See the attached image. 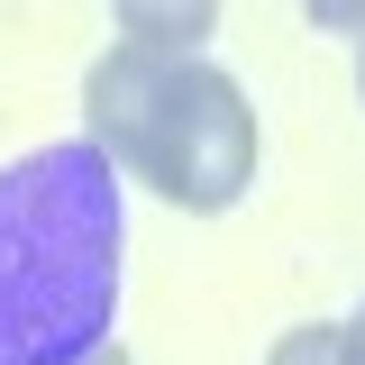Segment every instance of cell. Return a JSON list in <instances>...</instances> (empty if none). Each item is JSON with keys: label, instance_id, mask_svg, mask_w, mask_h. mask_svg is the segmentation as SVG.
I'll return each instance as SVG.
<instances>
[{"label": "cell", "instance_id": "obj_5", "mask_svg": "<svg viewBox=\"0 0 365 365\" xmlns=\"http://www.w3.org/2000/svg\"><path fill=\"white\" fill-rule=\"evenodd\" d=\"M311 9V28H329V37H356L365 28V0H302Z\"/></svg>", "mask_w": 365, "mask_h": 365}, {"label": "cell", "instance_id": "obj_2", "mask_svg": "<svg viewBox=\"0 0 365 365\" xmlns=\"http://www.w3.org/2000/svg\"><path fill=\"white\" fill-rule=\"evenodd\" d=\"M83 137L119 165V182H146L155 201H174L192 220L237 210V192L256 182V155H265L256 101L237 91L228 64L137 37H119L83 73Z\"/></svg>", "mask_w": 365, "mask_h": 365}, {"label": "cell", "instance_id": "obj_6", "mask_svg": "<svg viewBox=\"0 0 365 365\" xmlns=\"http://www.w3.org/2000/svg\"><path fill=\"white\" fill-rule=\"evenodd\" d=\"M338 338H347V365H365V302H356V319H338Z\"/></svg>", "mask_w": 365, "mask_h": 365}, {"label": "cell", "instance_id": "obj_7", "mask_svg": "<svg viewBox=\"0 0 365 365\" xmlns=\"http://www.w3.org/2000/svg\"><path fill=\"white\" fill-rule=\"evenodd\" d=\"M83 365H137V356H128V347H119V338H110V347H91Z\"/></svg>", "mask_w": 365, "mask_h": 365}, {"label": "cell", "instance_id": "obj_3", "mask_svg": "<svg viewBox=\"0 0 365 365\" xmlns=\"http://www.w3.org/2000/svg\"><path fill=\"white\" fill-rule=\"evenodd\" d=\"M110 19H119V37H137V46H182V55H201V37L220 28V0H110Z\"/></svg>", "mask_w": 365, "mask_h": 365}, {"label": "cell", "instance_id": "obj_4", "mask_svg": "<svg viewBox=\"0 0 365 365\" xmlns=\"http://www.w3.org/2000/svg\"><path fill=\"white\" fill-rule=\"evenodd\" d=\"M265 365H347V338H338L329 319H302V329H283V338H274Z\"/></svg>", "mask_w": 365, "mask_h": 365}, {"label": "cell", "instance_id": "obj_8", "mask_svg": "<svg viewBox=\"0 0 365 365\" xmlns=\"http://www.w3.org/2000/svg\"><path fill=\"white\" fill-rule=\"evenodd\" d=\"M356 91H365V28H356Z\"/></svg>", "mask_w": 365, "mask_h": 365}, {"label": "cell", "instance_id": "obj_1", "mask_svg": "<svg viewBox=\"0 0 365 365\" xmlns=\"http://www.w3.org/2000/svg\"><path fill=\"white\" fill-rule=\"evenodd\" d=\"M119 165L64 137L0 165V365H83L119 319Z\"/></svg>", "mask_w": 365, "mask_h": 365}]
</instances>
